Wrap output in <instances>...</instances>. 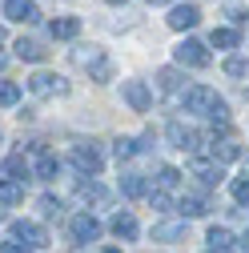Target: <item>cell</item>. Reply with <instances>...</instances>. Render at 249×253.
<instances>
[{
  "instance_id": "obj_1",
  "label": "cell",
  "mask_w": 249,
  "mask_h": 253,
  "mask_svg": "<svg viewBox=\"0 0 249 253\" xmlns=\"http://www.w3.org/2000/svg\"><path fill=\"white\" fill-rule=\"evenodd\" d=\"M181 105H185V113H201V117H209V121H217V125H225V121H229V105L217 97L209 84H193V88H185Z\"/></svg>"
},
{
  "instance_id": "obj_7",
  "label": "cell",
  "mask_w": 249,
  "mask_h": 253,
  "mask_svg": "<svg viewBox=\"0 0 249 253\" xmlns=\"http://www.w3.org/2000/svg\"><path fill=\"white\" fill-rule=\"evenodd\" d=\"M121 97L129 101L133 113H149V109H153V88H149L145 81H124V84H121Z\"/></svg>"
},
{
  "instance_id": "obj_8",
  "label": "cell",
  "mask_w": 249,
  "mask_h": 253,
  "mask_svg": "<svg viewBox=\"0 0 249 253\" xmlns=\"http://www.w3.org/2000/svg\"><path fill=\"white\" fill-rule=\"evenodd\" d=\"M69 229H73V241L84 245V241H97V237H101V221L92 217V213H77Z\"/></svg>"
},
{
  "instance_id": "obj_29",
  "label": "cell",
  "mask_w": 249,
  "mask_h": 253,
  "mask_svg": "<svg viewBox=\"0 0 249 253\" xmlns=\"http://www.w3.org/2000/svg\"><path fill=\"white\" fill-rule=\"evenodd\" d=\"M20 101V84H12V81H0V105H16Z\"/></svg>"
},
{
  "instance_id": "obj_14",
  "label": "cell",
  "mask_w": 249,
  "mask_h": 253,
  "mask_svg": "<svg viewBox=\"0 0 249 253\" xmlns=\"http://www.w3.org/2000/svg\"><path fill=\"white\" fill-rule=\"evenodd\" d=\"M48 33H52V41H73V37L81 33V20H77V16H56V20L48 24Z\"/></svg>"
},
{
  "instance_id": "obj_13",
  "label": "cell",
  "mask_w": 249,
  "mask_h": 253,
  "mask_svg": "<svg viewBox=\"0 0 249 253\" xmlns=\"http://www.w3.org/2000/svg\"><path fill=\"white\" fill-rule=\"evenodd\" d=\"M237 157H241V145H237L229 133L213 141V161H217V165H229V161H237Z\"/></svg>"
},
{
  "instance_id": "obj_4",
  "label": "cell",
  "mask_w": 249,
  "mask_h": 253,
  "mask_svg": "<svg viewBox=\"0 0 249 253\" xmlns=\"http://www.w3.org/2000/svg\"><path fill=\"white\" fill-rule=\"evenodd\" d=\"M165 137H169V145L181 149V153H197V149H201V133L189 129V125H181V121H169V125H165Z\"/></svg>"
},
{
  "instance_id": "obj_2",
  "label": "cell",
  "mask_w": 249,
  "mask_h": 253,
  "mask_svg": "<svg viewBox=\"0 0 249 253\" xmlns=\"http://www.w3.org/2000/svg\"><path fill=\"white\" fill-rule=\"evenodd\" d=\"M73 60L97 81V84H105V81H113V60L105 56V48H97V44H88V48H73Z\"/></svg>"
},
{
  "instance_id": "obj_20",
  "label": "cell",
  "mask_w": 249,
  "mask_h": 253,
  "mask_svg": "<svg viewBox=\"0 0 249 253\" xmlns=\"http://www.w3.org/2000/svg\"><path fill=\"white\" fill-rule=\"evenodd\" d=\"M28 173V161H24V153H12V157H4V177H12V181H24Z\"/></svg>"
},
{
  "instance_id": "obj_16",
  "label": "cell",
  "mask_w": 249,
  "mask_h": 253,
  "mask_svg": "<svg viewBox=\"0 0 249 253\" xmlns=\"http://www.w3.org/2000/svg\"><path fill=\"white\" fill-rule=\"evenodd\" d=\"M109 229H113L117 237H124V241H133V237H137V217H133L129 209H121V213L113 217V225H109Z\"/></svg>"
},
{
  "instance_id": "obj_10",
  "label": "cell",
  "mask_w": 249,
  "mask_h": 253,
  "mask_svg": "<svg viewBox=\"0 0 249 253\" xmlns=\"http://www.w3.org/2000/svg\"><path fill=\"white\" fill-rule=\"evenodd\" d=\"M12 237L24 241V245H33V249L37 245H48V233L37 225V221H12Z\"/></svg>"
},
{
  "instance_id": "obj_39",
  "label": "cell",
  "mask_w": 249,
  "mask_h": 253,
  "mask_svg": "<svg viewBox=\"0 0 249 253\" xmlns=\"http://www.w3.org/2000/svg\"><path fill=\"white\" fill-rule=\"evenodd\" d=\"M105 253H121V249H105Z\"/></svg>"
},
{
  "instance_id": "obj_24",
  "label": "cell",
  "mask_w": 249,
  "mask_h": 253,
  "mask_svg": "<svg viewBox=\"0 0 249 253\" xmlns=\"http://www.w3.org/2000/svg\"><path fill=\"white\" fill-rule=\"evenodd\" d=\"M181 81H185V77H181L177 69H161V73H157V88H161V92H177Z\"/></svg>"
},
{
  "instance_id": "obj_32",
  "label": "cell",
  "mask_w": 249,
  "mask_h": 253,
  "mask_svg": "<svg viewBox=\"0 0 249 253\" xmlns=\"http://www.w3.org/2000/svg\"><path fill=\"white\" fill-rule=\"evenodd\" d=\"M229 189H233V201L237 205H249V177H237Z\"/></svg>"
},
{
  "instance_id": "obj_26",
  "label": "cell",
  "mask_w": 249,
  "mask_h": 253,
  "mask_svg": "<svg viewBox=\"0 0 249 253\" xmlns=\"http://www.w3.org/2000/svg\"><path fill=\"white\" fill-rule=\"evenodd\" d=\"M149 205L157 209V213H173L177 205H173V197L165 193V189H149Z\"/></svg>"
},
{
  "instance_id": "obj_38",
  "label": "cell",
  "mask_w": 249,
  "mask_h": 253,
  "mask_svg": "<svg viewBox=\"0 0 249 253\" xmlns=\"http://www.w3.org/2000/svg\"><path fill=\"white\" fill-rule=\"evenodd\" d=\"M149 4H169V0H149Z\"/></svg>"
},
{
  "instance_id": "obj_31",
  "label": "cell",
  "mask_w": 249,
  "mask_h": 253,
  "mask_svg": "<svg viewBox=\"0 0 249 253\" xmlns=\"http://www.w3.org/2000/svg\"><path fill=\"white\" fill-rule=\"evenodd\" d=\"M225 77H249V60L245 56H229L225 60Z\"/></svg>"
},
{
  "instance_id": "obj_21",
  "label": "cell",
  "mask_w": 249,
  "mask_h": 253,
  "mask_svg": "<svg viewBox=\"0 0 249 253\" xmlns=\"http://www.w3.org/2000/svg\"><path fill=\"white\" fill-rule=\"evenodd\" d=\"M209 245H213V253H225V249H233V233L225 229V225H213L209 229V237H205Z\"/></svg>"
},
{
  "instance_id": "obj_33",
  "label": "cell",
  "mask_w": 249,
  "mask_h": 253,
  "mask_svg": "<svg viewBox=\"0 0 249 253\" xmlns=\"http://www.w3.org/2000/svg\"><path fill=\"white\" fill-rule=\"evenodd\" d=\"M60 209L65 205H60L56 197H41V217H60Z\"/></svg>"
},
{
  "instance_id": "obj_15",
  "label": "cell",
  "mask_w": 249,
  "mask_h": 253,
  "mask_svg": "<svg viewBox=\"0 0 249 253\" xmlns=\"http://www.w3.org/2000/svg\"><path fill=\"white\" fill-rule=\"evenodd\" d=\"M153 241H185V221H157Z\"/></svg>"
},
{
  "instance_id": "obj_9",
  "label": "cell",
  "mask_w": 249,
  "mask_h": 253,
  "mask_svg": "<svg viewBox=\"0 0 249 253\" xmlns=\"http://www.w3.org/2000/svg\"><path fill=\"white\" fill-rule=\"evenodd\" d=\"M4 16L16 20V24H37L41 20V8L33 0H4Z\"/></svg>"
},
{
  "instance_id": "obj_18",
  "label": "cell",
  "mask_w": 249,
  "mask_h": 253,
  "mask_svg": "<svg viewBox=\"0 0 249 253\" xmlns=\"http://www.w3.org/2000/svg\"><path fill=\"white\" fill-rule=\"evenodd\" d=\"M56 173H60V157H56V153H48V149H41V153H37V177L52 181Z\"/></svg>"
},
{
  "instance_id": "obj_25",
  "label": "cell",
  "mask_w": 249,
  "mask_h": 253,
  "mask_svg": "<svg viewBox=\"0 0 249 253\" xmlns=\"http://www.w3.org/2000/svg\"><path fill=\"white\" fill-rule=\"evenodd\" d=\"M121 193H124V197H145L149 189H145V181H141L137 173H129V177H121Z\"/></svg>"
},
{
  "instance_id": "obj_36",
  "label": "cell",
  "mask_w": 249,
  "mask_h": 253,
  "mask_svg": "<svg viewBox=\"0 0 249 253\" xmlns=\"http://www.w3.org/2000/svg\"><path fill=\"white\" fill-rule=\"evenodd\" d=\"M4 41H8V33H4V24H0V44H4Z\"/></svg>"
},
{
  "instance_id": "obj_27",
  "label": "cell",
  "mask_w": 249,
  "mask_h": 253,
  "mask_svg": "<svg viewBox=\"0 0 249 253\" xmlns=\"http://www.w3.org/2000/svg\"><path fill=\"white\" fill-rule=\"evenodd\" d=\"M177 209H181V221H185V217H201V213H205V201H201V197H181Z\"/></svg>"
},
{
  "instance_id": "obj_19",
  "label": "cell",
  "mask_w": 249,
  "mask_h": 253,
  "mask_svg": "<svg viewBox=\"0 0 249 253\" xmlns=\"http://www.w3.org/2000/svg\"><path fill=\"white\" fill-rule=\"evenodd\" d=\"M16 201H24V181L0 177V205H16Z\"/></svg>"
},
{
  "instance_id": "obj_17",
  "label": "cell",
  "mask_w": 249,
  "mask_h": 253,
  "mask_svg": "<svg viewBox=\"0 0 249 253\" xmlns=\"http://www.w3.org/2000/svg\"><path fill=\"white\" fill-rule=\"evenodd\" d=\"M12 48H16V56H20V60H44V56H48V48H44L41 41H33V37H20Z\"/></svg>"
},
{
  "instance_id": "obj_30",
  "label": "cell",
  "mask_w": 249,
  "mask_h": 253,
  "mask_svg": "<svg viewBox=\"0 0 249 253\" xmlns=\"http://www.w3.org/2000/svg\"><path fill=\"white\" fill-rule=\"evenodd\" d=\"M177 181H181V173H177L173 165H161V173H157V189H165V193H169Z\"/></svg>"
},
{
  "instance_id": "obj_23",
  "label": "cell",
  "mask_w": 249,
  "mask_h": 253,
  "mask_svg": "<svg viewBox=\"0 0 249 253\" xmlns=\"http://www.w3.org/2000/svg\"><path fill=\"white\" fill-rule=\"evenodd\" d=\"M77 197L81 201H105L109 193H105V185H97V181H81L77 185Z\"/></svg>"
},
{
  "instance_id": "obj_3",
  "label": "cell",
  "mask_w": 249,
  "mask_h": 253,
  "mask_svg": "<svg viewBox=\"0 0 249 253\" xmlns=\"http://www.w3.org/2000/svg\"><path fill=\"white\" fill-rule=\"evenodd\" d=\"M101 165H105V157H101L97 145H73V169L81 177H97Z\"/></svg>"
},
{
  "instance_id": "obj_12",
  "label": "cell",
  "mask_w": 249,
  "mask_h": 253,
  "mask_svg": "<svg viewBox=\"0 0 249 253\" xmlns=\"http://www.w3.org/2000/svg\"><path fill=\"white\" fill-rule=\"evenodd\" d=\"M189 173H193V177H201L205 185H217V181L225 177V173H221V165H217V161H205V157H193V161H189Z\"/></svg>"
},
{
  "instance_id": "obj_22",
  "label": "cell",
  "mask_w": 249,
  "mask_h": 253,
  "mask_svg": "<svg viewBox=\"0 0 249 253\" xmlns=\"http://www.w3.org/2000/svg\"><path fill=\"white\" fill-rule=\"evenodd\" d=\"M213 48H237L241 44V37H237V28H213Z\"/></svg>"
},
{
  "instance_id": "obj_34",
  "label": "cell",
  "mask_w": 249,
  "mask_h": 253,
  "mask_svg": "<svg viewBox=\"0 0 249 253\" xmlns=\"http://www.w3.org/2000/svg\"><path fill=\"white\" fill-rule=\"evenodd\" d=\"M0 253H33V245H24V241H16V237H8L4 245H0Z\"/></svg>"
},
{
  "instance_id": "obj_11",
  "label": "cell",
  "mask_w": 249,
  "mask_h": 253,
  "mask_svg": "<svg viewBox=\"0 0 249 253\" xmlns=\"http://www.w3.org/2000/svg\"><path fill=\"white\" fill-rule=\"evenodd\" d=\"M197 20H201V8L197 4H173V12H169V28H177V33L193 28Z\"/></svg>"
},
{
  "instance_id": "obj_5",
  "label": "cell",
  "mask_w": 249,
  "mask_h": 253,
  "mask_svg": "<svg viewBox=\"0 0 249 253\" xmlns=\"http://www.w3.org/2000/svg\"><path fill=\"white\" fill-rule=\"evenodd\" d=\"M173 56H177V65H185V69H205L209 65V48L201 44V41H181L177 48H173Z\"/></svg>"
},
{
  "instance_id": "obj_28",
  "label": "cell",
  "mask_w": 249,
  "mask_h": 253,
  "mask_svg": "<svg viewBox=\"0 0 249 253\" xmlns=\"http://www.w3.org/2000/svg\"><path fill=\"white\" fill-rule=\"evenodd\" d=\"M137 149H141V145H137V141H129V137H117V141H113V157H117V161H129Z\"/></svg>"
},
{
  "instance_id": "obj_37",
  "label": "cell",
  "mask_w": 249,
  "mask_h": 253,
  "mask_svg": "<svg viewBox=\"0 0 249 253\" xmlns=\"http://www.w3.org/2000/svg\"><path fill=\"white\" fill-rule=\"evenodd\" d=\"M109 4H129V0H109Z\"/></svg>"
},
{
  "instance_id": "obj_35",
  "label": "cell",
  "mask_w": 249,
  "mask_h": 253,
  "mask_svg": "<svg viewBox=\"0 0 249 253\" xmlns=\"http://www.w3.org/2000/svg\"><path fill=\"white\" fill-rule=\"evenodd\" d=\"M241 253H249V233H245V237H241Z\"/></svg>"
},
{
  "instance_id": "obj_6",
  "label": "cell",
  "mask_w": 249,
  "mask_h": 253,
  "mask_svg": "<svg viewBox=\"0 0 249 253\" xmlns=\"http://www.w3.org/2000/svg\"><path fill=\"white\" fill-rule=\"evenodd\" d=\"M28 92H33V97H65L69 81L56 77V73H37L33 81H28Z\"/></svg>"
},
{
  "instance_id": "obj_41",
  "label": "cell",
  "mask_w": 249,
  "mask_h": 253,
  "mask_svg": "<svg viewBox=\"0 0 249 253\" xmlns=\"http://www.w3.org/2000/svg\"><path fill=\"white\" fill-rule=\"evenodd\" d=\"M0 217H4V209H0Z\"/></svg>"
},
{
  "instance_id": "obj_40",
  "label": "cell",
  "mask_w": 249,
  "mask_h": 253,
  "mask_svg": "<svg viewBox=\"0 0 249 253\" xmlns=\"http://www.w3.org/2000/svg\"><path fill=\"white\" fill-rule=\"evenodd\" d=\"M0 69H4V56H0Z\"/></svg>"
}]
</instances>
